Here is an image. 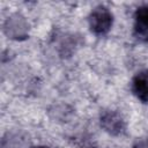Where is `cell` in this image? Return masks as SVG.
Listing matches in <instances>:
<instances>
[{
    "label": "cell",
    "mask_w": 148,
    "mask_h": 148,
    "mask_svg": "<svg viewBox=\"0 0 148 148\" xmlns=\"http://www.w3.org/2000/svg\"><path fill=\"white\" fill-rule=\"evenodd\" d=\"M113 22V15L110 12V9L103 5H99L95 7L89 17L88 23L90 27V30L96 35H105L109 32V30L112 27Z\"/></svg>",
    "instance_id": "1"
},
{
    "label": "cell",
    "mask_w": 148,
    "mask_h": 148,
    "mask_svg": "<svg viewBox=\"0 0 148 148\" xmlns=\"http://www.w3.org/2000/svg\"><path fill=\"white\" fill-rule=\"evenodd\" d=\"M102 127L112 135H120L126 130V124L124 118L116 111L108 110L101 114Z\"/></svg>",
    "instance_id": "2"
},
{
    "label": "cell",
    "mask_w": 148,
    "mask_h": 148,
    "mask_svg": "<svg viewBox=\"0 0 148 148\" xmlns=\"http://www.w3.org/2000/svg\"><path fill=\"white\" fill-rule=\"evenodd\" d=\"M134 36L148 42V5L140 6L134 13Z\"/></svg>",
    "instance_id": "3"
},
{
    "label": "cell",
    "mask_w": 148,
    "mask_h": 148,
    "mask_svg": "<svg viewBox=\"0 0 148 148\" xmlns=\"http://www.w3.org/2000/svg\"><path fill=\"white\" fill-rule=\"evenodd\" d=\"M132 91L135 95V97L143 102H148V71H140L138 72L133 79L131 84Z\"/></svg>",
    "instance_id": "4"
},
{
    "label": "cell",
    "mask_w": 148,
    "mask_h": 148,
    "mask_svg": "<svg viewBox=\"0 0 148 148\" xmlns=\"http://www.w3.org/2000/svg\"><path fill=\"white\" fill-rule=\"evenodd\" d=\"M25 138H23L21 134L18 133H8V139L3 138V141H8V143L3 142V148H24L27 146V143H17V141H21Z\"/></svg>",
    "instance_id": "5"
},
{
    "label": "cell",
    "mask_w": 148,
    "mask_h": 148,
    "mask_svg": "<svg viewBox=\"0 0 148 148\" xmlns=\"http://www.w3.org/2000/svg\"><path fill=\"white\" fill-rule=\"evenodd\" d=\"M35 148H51V147H47V146H37Z\"/></svg>",
    "instance_id": "6"
},
{
    "label": "cell",
    "mask_w": 148,
    "mask_h": 148,
    "mask_svg": "<svg viewBox=\"0 0 148 148\" xmlns=\"http://www.w3.org/2000/svg\"><path fill=\"white\" fill-rule=\"evenodd\" d=\"M87 148H96V147H87Z\"/></svg>",
    "instance_id": "7"
}]
</instances>
